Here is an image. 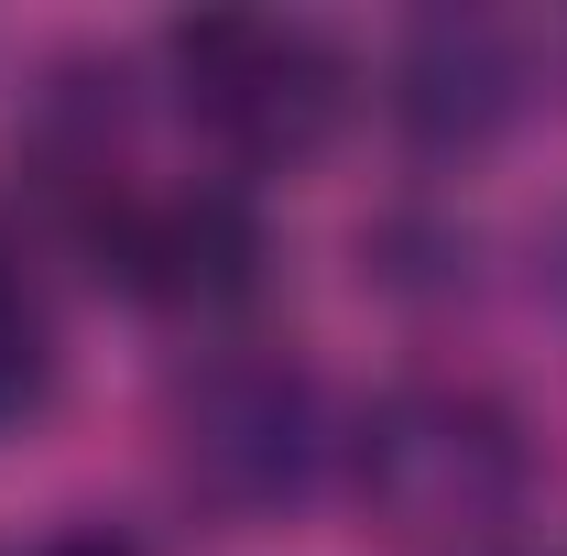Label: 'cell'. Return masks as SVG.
Wrapping results in <instances>:
<instances>
[{
  "label": "cell",
  "instance_id": "6",
  "mask_svg": "<svg viewBox=\"0 0 567 556\" xmlns=\"http://www.w3.org/2000/svg\"><path fill=\"white\" fill-rule=\"evenodd\" d=\"M0 556H142V546L110 524H66V535H33V546H0Z\"/></svg>",
  "mask_w": 567,
  "mask_h": 556
},
{
  "label": "cell",
  "instance_id": "5",
  "mask_svg": "<svg viewBox=\"0 0 567 556\" xmlns=\"http://www.w3.org/2000/svg\"><path fill=\"white\" fill-rule=\"evenodd\" d=\"M44 393H55V317L22 274V251L0 240V436L44 415Z\"/></svg>",
  "mask_w": 567,
  "mask_h": 556
},
{
  "label": "cell",
  "instance_id": "1",
  "mask_svg": "<svg viewBox=\"0 0 567 556\" xmlns=\"http://www.w3.org/2000/svg\"><path fill=\"white\" fill-rule=\"evenodd\" d=\"M360 513L415 556H492L535 502V436L492 382H393L350 425Z\"/></svg>",
  "mask_w": 567,
  "mask_h": 556
},
{
  "label": "cell",
  "instance_id": "3",
  "mask_svg": "<svg viewBox=\"0 0 567 556\" xmlns=\"http://www.w3.org/2000/svg\"><path fill=\"white\" fill-rule=\"evenodd\" d=\"M186 481L218 502H295L306 459H317V393L262 360V349H229L186 382Z\"/></svg>",
  "mask_w": 567,
  "mask_h": 556
},
{
  "label": "cell",
  "instance_id": "2",
  "mask_svg": "<svg viewBox=\"0 0 567 556\" xmlns=\"http://www.w3.org/2000/svg\"><path fill=\"white\" fill-rule=\"evenodd\" d=\"M164 87L218 164L295 175L339 142L360 99V55L306 11H197L164 33Z\"/></svg>",
  "mask_w": 567,
  "mask_h": 556
},
{
  "label": "cell",
  "instance_id": "4",
  "mask_svg": "<svg viewBox=\"0 0 567 556\" xmlns=\"http://www.w3.org/2000/svg\"><path fill=\"white\" fill-rule=\"evenodd\" d=\"M513 87H524V66L492 22H415L404 33V87L393 99L425 142H481L513 110Z\"/></svg>",
  "mask_w": 567,
  "mask_h": 556
}]
</instances>
